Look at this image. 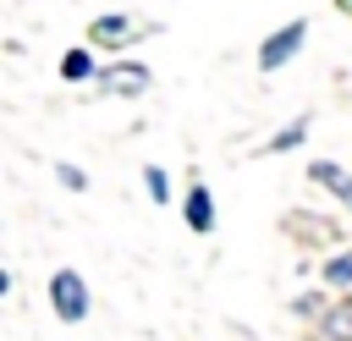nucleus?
I'll return each mask as SVG.
<instances>
[{"mask_svg":"<svg viewBox=\"0 0 352 341\" xmlns=\"http://www.w3.org/2000/svg\"><path fill=\"white\" fill-rule=\"evenodd\" d=\"M50 308H55V319H66V324L88 319V280H82L77 270H55V275H50Z\"/></svg>","mask_w":352,"mask_h":341,"instance_id":"1","label":"nucleus"},{"mask_svg":"<svg viewBox=\"0 0 352 341\" xmlns=\"http://www.w3.org/2000/svg\"><path fill=\"white\" fill-rule=\"evenodd\" d=\"M302 38H308V22H286L280 33H270L264 44H258V66L264 72H275V66H286L297 50H302Z\"/></svg>","mask_w":352,"mask_h":341,"instance_id":"2","label":"nucleus"},{"mask_svg":"<svg viewBox=\"0 0 352 341\" xmlns=\"http://www.w3.org/2000/svg\"><path fill=\"white\" fill-rule=\"evenodd\" d=\"M104 88H110V94H143V88H148V72H143L138 60H116V66L104 72Z\"/></svg>","mask_w":352,"mask_h":341,"instance_id":"3","label":"nucleus"},{"mask_svg":"<svg viewBox=\"0 0 352 341\" xmlns=\"http://www.w3.org/2000/svg\"><path fill=\"white\" fill-rule=\"evenodd\" d=\"M132 33H138L132 16H99V22H88V38L94 44H126Z\"/></svg>","mask_w":352,"mask_h":341,"instance_id":"4","label":"nucleus"},{"mask_svg":"<svg viewBox=\"0 0 352 341\" xmlns=\"http://www.w3.org/2000/svg\"><path fill=\"white\" fill-rule=\"evenodd\" d=\"M308 176H314V182H324L336 198H346V204H352V176H346L336 160H314V165H308Z\"/></svg>","mask_w":352,"mask_h":341,"instance_id":"5","label":"nucleus"},{"mask_svg":"<svg viewBox=\"0 0 352 341\" xmlns=\"http://www.w3.org/2000/svg\"><path fill=\"white\" fill-rule=\"evenodd\" d=\"M182 214H187V226H192V231H209V226H214L209 187H192V192H187V204H182Z\"/></svg>","mask_w":352,"mask_h":341,"instance_id":"6","label":"nucleus"},{"mask_svg":"<svg viewBox=\"0 0 352 341\" xmlns=\"http://www.w3.org/2000/svg\"><path fill=\"white\" fill-rule=\"evenodd\" d=\"M60 77H66V82H82V77H94V55H88V50H66V60H60Z\"/></svg>","mask_w":352,"mask_h":341,"instance_id":"7","label":"nucleus"},{"mask_svg":"<svg viewBox=\"0 0 352 341\" xmlns=\"http://www.w3.org/2000/svg\"><path fill=\"white\" fill-rule=\"evenodd\" d=\"M324 336L330 341H352V302H341V308L324 314Z\"/></svg>","mask_w":352,"mask_h":341,"instance_id":"8","label":"nucleus"},{"mask_svg":"<svg viewBox=\"0 0 352 341\" xmlns=\"http://www.w3.org/2000/svg\"><path fill=\"white\" fill-rule=\"evenodd\" d=\"M324 280H330V286H352V248L336 253V258L324 264Z\"/></svg>","mask_w":352,"mask_h":341,"instance_id":"9","label":"nucleus"},{"mask_svg":"<svg viewBox=\"0 0 352 341\" xmlns=\"http://www.w3.org/2000/svg\"><path fill=\"white\" fill-rule=\"evenodd\" d=\"M302 138H308V121H292L280 138H270V154H286V148H297Z\"/></svg>","mask_w":352,"mask_h":341,"instance_id":"10","label":"nucleus"},{"mask_svg":"<svg viewBox=\"0 0 352 341\" xmlns=\"http://www.w3.org/2000/svg\"><path fill=\"white\" fill-rule=\"evenodd\" d=\"M143 182H148L154 204H165V198H170V182H165V170H160V165H148V170H143Z\"/></svg>","mask_w":352,"mask_h":341,"instance_id":"11","label":"nucleus"},{"mask_svg":"<svg viewBox=\"0 0 352 341\" xmlns=\"http://www.w3.org/2000/svg\"><path fill=\"white\" fill-rule=\"evenodd\" d=\"M55 176H60V182H66L72 192H82V187H88V176H82L77 165H55Z\"/></svg>","mask_w":352,"mask_h":341,"instance_id":"12","label":"nucleus"},{"mask_svg":"<svg viewBox=\"0 0 352 341\" xmlns=\"http://www.w3.org/2000/svg\"><path fill=\"white\" fill-rule=\"evenodd\" d=\"M336 6H341V11H346V16H352V0H336Z\"/></svg>","mask_w":352,"mask_h":341,"instance_id":"13","label":"nucleus"}]
</instances>
